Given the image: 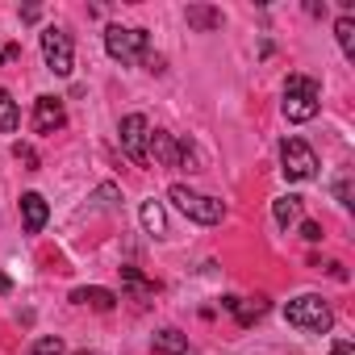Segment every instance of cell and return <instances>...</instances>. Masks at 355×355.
Instances as JSON below:
<instances>
[{"label":"cell","instance_id":"26","mask_svg":"<svg viewBox=\"0 0 355 355\" xmlns=\"http://www.w3.org/2000/svg\"><path fill=\"white\" fill-rule=\"evenodd\" d=\"M0 293H9V276H0Z\"/></svg>","mask_w":355,"mask_h":355},{"label":"cell","instance_id":"18","mask_svg":"<svg viewBox=\"0 0 355 355\" xmlns=\"http://www.w3.org/2000/svg\"><path fill=\"white\" fill-rule=\"evenodd\" d=\"M334 38H338V46H343V55L355 59V17H351V13H343V17L334 21Z\"/></svg>","mask_w":355,"mask_h":355},{"label":"cell","instance_id":"9","mask_svg":"<svg viewBox=\"0 0 355 355\" xmlns=\"http://www.w3.org/2000/svg\"><path fill=\"white\" fill-rule=\"evenodd\" d=\"M146 159H155L159 167H175V159H180V138H175V134H167V130H150Z\"/></svg>","mask_w":355,"mask_h":355},{"label":"cell","instance_id":"5","mask_svg":"<svg viewBox=\"0 0 355 355\" xmlns=\"http://www.w3.org/2000/svg\"><path fill=\"white\" fill-rule=\"evenodd\" d=\"M42 59H46V67L55 71V76H71L76 71V46H71V34L63 30V26H46L42 30Z\"/></svg>","mask_w":355,"mask_h":355},{"label":"cell","instance_id":"16","mask_svg":"<svg viewBox=\"0 0 355 355\" xmlns=\"http://www.w3.org/2000/svg\"><path fill=\"white\" fill-rule=\"evenodd\" d=\"M138 218H142L146 234H155V239H163V234H167V214H163V205H159V201H142Z\"/></svg>","mask_w":355,"mask_h":355},{"label":"cell","instance_id":"6","mask_svg":"<svg viewBox=\"0 0 355 355\" xmlns=\"http://www.w3.org/2000/svg\"><path fill=\"white\" fill-rule=\"evenodd\" d=\"M280 171H284V180H313L318 175V155L309 150V142L284 138L280 142Z\"/></svg>","mask_w":355,"mask_h":355},{"label":"cell","instance_id":"19","mask_svg":"<svg viewBox=\"0 0 355 355\" xmlns=\"http://www.w3.org/2000/svg\"><path fill=\"white\" fill-rule=\"evenodd\" d=\"M121 280H125V288L134 297H155V280H146L138 268H121Z\"/></svg>","mask_w":355,"mask_h":355},{"label":"cell","instance_id":"4","mask_svg":"<svg viewBox=\"0 0 355 355\" xmlns=\"http://www.w3.org/2000/svg\"><path fill=\"white\" fill-rule=\"evenodd\" d=\"M146 46H150V34L138 30V26H134V30H125V26H109V30H105V51H109V59H117L121 67L146 59Z\"/></svg>","mask_w":355,"mask_h":355},{"label":"cell","instance_id":"23","mask_svg":"<svg viewBox=\"0 0 355 355\" xmlns=\"http://www.w3.org/2000/svg\"><path fill=\"white\" fill-rule=\"evenodd\" d=\"M334 197H338V205H351V180H347V175L334 180Z\"/></svg>","mask_w":355,"mask_h":355},{"label":"cell","instance_id":"21","mask_svg":"<svg viewBox=\"0 0 355 355\" xmlns=\"http://www.w3.org/2000/svg\"><path fill=\"white\" fill-rule=\"evenodd\" d=\"M13 155H17V159H21V163L30 167V171H38V155H34V150H30L26 142H13Z\"/></svg>","mask_w":355,"mask_h":355},{"label":"cell","instance_id":"7","mask_svg":"<svg viewBox=\"0 0 355 355\" xmlns=\"http://www.w3.org/2000/svg\"><path fill=\"white\" fill-rule=\"evenodd\" d=\"M117 134H121V150H125V159H130V163H146L150 121H146L142 113H125V117H121V125H117Z\"/></svg>","mask_w":355,"mask_h":355},{"label":"cell","instance_id":"11","mask_svg":"<svg viewBox=\"0 0 355 355\" xmlns=\"http://www.w3.org/2000/svg\"><path fill=\"white\" fill-rule=\"evenodd\" d=\"M301 214H305V197H297V193H284V197H276V201H272V218H276V226H280V230L297 226V222H301Z\"/></svg>","mask_w":355,"mask_h":355},{"label":"cell","instance_id":"3","mask_svg":"<svg viewBox=\"0 0 355 355\" xmlns=\"http://www.w3.org/2000/svg\"><path fill=\"white\" fill-rule=\"evenodd\" d=\"M167 201L180 209L184 218L201 222V226H218V222L226 218V205H222V201H214V197H205V193H193L189 184H171V189H167Z\"/></svg>","mask_w":355,"mask_h":355},{"label":"cell","instance_id":"2","mask_svg":"<svg viewBox=\"0 0 355 355\" xmlns=\"http://www.w3.org/2000/svg\"><path fill=\"white\" fill-rule=\"evenodd\" d=\"M284 322L297 326V330H305V334H326V330L334 326V313H330L326 297L305 293V297H297V301L284 305Z\"/></svg>","mask_w":355,"mask_h":355},{"label":"cell","instance_id":"13","mask_svg":"<svg viewBox=\"0 0 355 355\" xmlns=\"http://www.w3.org/2000/svg\"><path fill=\"white\" fill-rule=\"evenodd\" d=\"M184 21H189L197 34H214V30L222 26V9H214V5H189V9H184Z\"/></svg>","mask_w":355,"mask_h":355},{"label":"cell","instance_id":"22","mask_svg":"<svg viewBox=\"0 0 355 355\" xmlns=\"http://www.w3.org/2000/svg\"><path fill=\"white\" fill-rule=\"evenodd\" d=\"M117 197H121V193H117V184H109V180L96 189V201H101V205H117Z\"/></svg>","mask_w":355,"mask_h":355},{"label":"cell","instance_id":"25","mask_svg":"<svg viewBox=\"0 0 355 355\" xmlns=\"http://www.w3.org/2000/svg\"><path fill=\"white\" fill-rule=\"evenodd\" d=\"M330 355H355V347H351V343H343V338H338V343H334V347H330Z\"/></svg>","mask_w":355,"mask_h":355},{"label":"cell","instance_id":"1","mask_svg":"<svg viewBox=\"0 0 355 355\" xmlns=\"http://www.w3.org/2000/svg\"><path fill=\"white\" fill-rule=\"evenodd\" d=\"M318 109H322V84L301 76V71H293L284 80V117L301 125V121H313Z\"/></svg>","mask_w":355,"mask_h":355},{"label":"cell","instance_id":"8","mask_svg":"<svg viewBox=\"0 0 355 355\" xmlns=\"http://www.w3.org/2000/svg\"><path fill=\"white\" fill-rule=\"evenodd\" d=\"M67 125V109L59 96H38L34 101V134H59Z\"/></svg>","mask_w":355,"mask_h":355},{"label":"cell","instance_id":"12","mask_svg":"<svg viewBox=\"0 0 355 355\" xmlns=\"http://www.w3.org/2000/svg\"><path fill=\"white\" fill-rule=\"evenodd\" d=\"M71 301H76V305H88V309H101V313H109V309L117 305V293H113V288H101V284H92V288H71Z\"/></svg>","mask_w":355,"mask_h":355},{"label":"cell","instance_id":"17","mask_svg":"<svg viewBox=\"0 0 355 355\" xmlns=\"http://www.w3.org/2000/svg\"><path fill=\"white\" fill-rule=\"evenodd\" d=\"M17 125H21V109L9 88H0V134H17Z\"/></svg>","mask_w":355,"mask_h":355},{"label":"cell","instance_id":"27","mask_svg":"<svg viewBox=\"0 0 355 355\" xmlns=\"http://www.w3.org/2000/svg\"><path fill=\"white\" fill-rule=\"evenodd\" d=\"M76 355H101V351H76Z\"/></svg>","mask_w":355,"mask_h":355},{"label":"cell","instance_id":"10","mask_svg":"<svg viewBox=\"0 0 355 355\" xmlns=\"http://www.w3.org/2000/svg\"><path fill=\"white\" fill-rule=\"evenodd\" d=\"M46 218H51L46 197L42 193H21V226H26V234H42Z\"/></svg>","mask_w":355,"mask_h":355},{"label":"cell","instance_id":"28","mask_svg":"<svg viewBox=\"0 0 355 355\" xmlns=\"http://www.w3.org/2000/svg\"><path fill=\"white\" fill-rule=\"evenodd\" d=\"M0 63H5V51H0Z\"/></svg>","mask_w":355,"mask_h":355},{"label":"cell","instance_id":"14","mask_svg":"<svg viewBox=\"0 0 355 355\" xmlns=\"http://www.w3.org/2000/svg\"><path fill=\"white\" fill-rule=\"evenodd\" d=\"M222 305L239 318V326H255V318H263V309H268V301H263V297H255V301H243V297H222Z\"/></svg>","mask_w":355,"mask_h":355},{"label":"cell","instance_id":"20","mask_svg":"<svg viewBox=\"0 0 355 355\" xmlns=\"http://www.w3.org/2000/svg\"><path fill=\"white\" fill-rule=\"evenodd\" d=\"M30 355H63V338L59 334H38L34 347H30Z\"/></svg>","mask_w":355,"mask_h":355},{"label":"cell","instance_id":"24","mask_svg":"<svg viewBox=\"0 0 355 355\" xmlns=\"http://www.w3.org/2000/svg\"><path fill=\"white\" fill-rule=\"evenodd\" d=\"M301 239H305V243H322V226L305 218V222H301Z\"/></svg>","mask_w":355,"mask_h":355},{"label":"cell","instance_id":"15","mask_svg":"<svg viewBox=\"0 0 355 355\" xmlns=\"http://www.w3.org/2000/svg\"><path fill=\"white\" fill-rule=\"evenodd\" d=\"M150 347L163 351V355H189V334H180L175 326H163V330L150 338Z\"/></svg>","mask_w":355,"mask_h":355}]
</instances>
